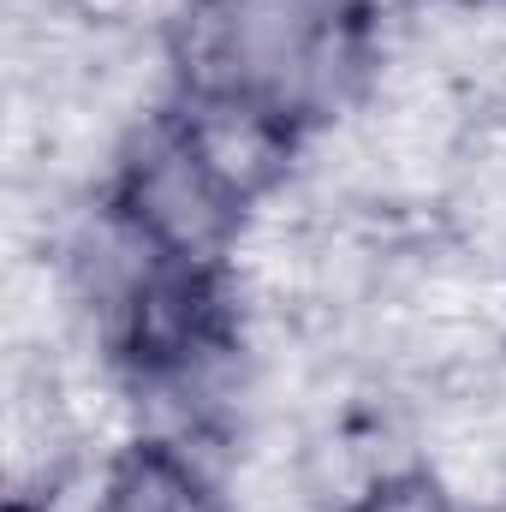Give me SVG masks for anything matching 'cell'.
Here are the masks:
<instances>
[{"label": "cell", "instance_id": "obj_1", "mask_svg": "<svg viewBox=\"0 0 506 512\" xmlns=\"http://www.w3.org/2000/svg\"><path fill=\"white\" fill-rule=\"evenodd\" d=\"M120 203L131 209V221L161 245V256L185 262V268H215L221 256H233L239 233H245V215H251L209 179V167L191 155L179 126L155 131L126 161Z\"/></svg>", "mask_w": 506, "mask_h": 512}, {"label": "cell", "instance_id": "obj_2", "mask_svg": "<svg viewBox=\"0 0 506 512\" xmlns=\"http://www.w3.org/2000/svg\"><path fill=\"white\" fill-rule=\"evenodd\" d=\"M173 126L239 209L268 203L286 185L292 155H298V137H292L298 120H286L280 108L239 96V90H197Z\"/></svg>", "mask_w": 506, "mask_h": 512}, {"label": "cell", "instance_id": "obj_3", "mask_svg": "<svg viewBox=\"0 0 506 512\" xmlns=\"http://www.w3.org/2000/svg\"><path fill=\"white\" fill-rule=\"evenodd\" d=\"M352 512H453V495L423 465H411V471H387Z\"/></svg>", "mask_w": 506, "mask_h": 512}, {"label": "cell", "instance_id": "obj_4", "mask_svg": "<svg viewBox=\"0 0 506 512\" xmlns=\"http://www.w3.org/2000/svg\"><path fill=\"white\" fill-rule=\"evenodd\" d=\"M453 512H489V507H465V501H453Z\"/></svg>", "mask_w": 506, "mask_h": 512}]
</instances>
